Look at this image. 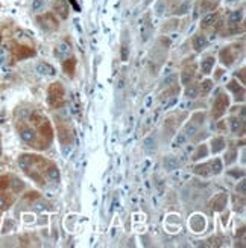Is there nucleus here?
<instances>
[{"label":"nucleus","instance_id":"obj_1","mask_svg":"<svg viewBox=\"0 0 246 248\" xmlns=\"http://www.w3.org/2000/svg\"><path fill=\"white\" fill-rule=\"evenodd\" d=\"M55 54H56V57H59V58H65V57L70 54V46H68L67 43H61V44L56 47Z\"/></svg>","mask_w":246,"mask_h":248},{"label":"nucleus","instance_id":"obj_2","mask_svg":"<svg viewBox=\"0 0 246 248\" xmlns=\"http://www.w3.org/2000/svg\"><path fill=\"white\" fill-rule=\"evenodd\" d=\"M37 72L38 73H41V75H53L55 73V70H53V67L52 66H49V64H38L37 66Z\"/></svg>","mask_w":246,"mask_h":248},{"label":"nucleus","instance_id":"obj_3","mask_svg":"<svg viewBox=\"0 0 246 248\" xmlns=\"http://www.w3.org/2000/svg\"><path fill=\"white\" fill-rule=\"evenodd\" d=\"M164 167H166V170H175L176 167H178V160L175 158V157H167L166 160H164Z\"/></svg>","mask_w":246,"mask_h":248},{"label":"nucleus","instance_id":"obj_4","mask_svg":"<svg viewBox=\"0 0 246 248\" xmlns=\"http://www.w3.org/2000/svg\"><path fill=\"white\" fill-rule=\"evenodd\" d=\"M193 46H194V49H196V51H202V49L207 46V40H205L202 35H198V37H194Z\"/></svg>","mask_w":246,"mask_h":248},{"label":"nucleus","instance_id":"obj_5","mask_svg":"<svg viewBox=\"0 0 246 248\" xmlns=\"http://www.w3.org/2000/svg\"><path fill=\"white\" fill-rule=\"evenodd\" d=\"M213 66H214V58H207V60H204V61H202L201 69H202V72H204V73H210V72H211V69H213Z\"/></svg>","mask_w":246,"mask_h":248},{"label":"nucleus","instance_id":"obj_6","mask_svg":"<svg viewBox=\"0 0 246 248\" xmlns=\"http://www.w3.org/2000/svg\"><path fill=\"white\" fill-rule=\"evenodd\" d=\"M144 149L149 151V152H152V151L155 149V139H154V137H147V139L144 140Z\"/></svg>","mask_w":246,"mask_h":248},{"label":"nucleus","instance_id":"obj_7","mask_svg":"<svg viewBox=\"0 0 246 248\" xmlns=\"http://www.w3.org/2000/svg\"><path fill=\"white\" fill-rule=\"evenodd\" d=\"M20 136H21V139H23L24 142H32L34 137H35V134H34L32 130H24V131H21Z\"/></svg>","mask_w":246,"mask_h":248},{"label":"nucleus","instance_id":"obj_8","mask_svg":"<svg viewBox=\"0 0 246 248\" xmlns=\"http://www.w3.org/2000/svg\"><path fill=\"white\" fill-rule=\"evenodd\" d=\"M47 175H49V178H50V180L58 181V180H59V170H58L56 167H49Z\"/></svg>","mask_w":246,"mask_h":248},{"label":"nucleus","instance_id":"obj_9","mask_svg":"<svg viewBox=\"0 0 246 248\" xmlns=\"http://www.w3.org/2000/svg\"><path fill=\"white\" fill-rule=\"evenodd\" d=\"M214 21H216V15H213V14L205 15V17L202 18V26L208 28V26H211V24H214Z\"/></svg>","mask_w":246,"mask_h":248},{"label":"nucleus","instance_id":"obj_10","mask_svg":"<svg viewBox=\"0 0 246 248\" xmlns=\"http://www.w3.org/2000/svg\"><path fill=\"white\" fill-rule=\"evenodd\" d=\"M190 2H184L179 8H178V11H176V14H179V15H182V14H187L188 11H190Z\"/></svg>","mask_w":246,"mask_h":248},{"label":"nucleus","instance_id":"obj_11","mask_svg":"<svg viewBox=\"0 0 246 248\" xmlns=\"http://www.w3.org/2000/svg\"><path fill=\"white\" fill-rule=\"evenodd\" d=\"M185 140H187V136H185V134H182V133H179V134L175 137L173 145H175V146H181V145H184V143H185Z\"/></svg>","mask_w":246,"mask_h":248},{"label":"nucleus","instance_id":"obj_12","mask_svg":"<svg viewBox=\"0 0 246 248\" xmlns=\"http://www.w3.org/2000/svg\"><path fill=\"white\" fill-rule=\"evenodd\" d=\"M240 128H242V120H238V119H232V120H231V130H232L234 133H237Z\"/></svg>","mask_w":246,"mask_h":248},{"label":"nucleus","instance_id":"obj_13","mask_svg":"<svg viewBox=\"0 0 246 248\" xmlns=\"http://www.w3.org/2000/svg\"><path fill=\"white\" fill-rule=\"evenodd\" d=\"M18 166H20L21 169H28V166H29V158H28V155H23V157L18 160Z\"/></svg>","mask_w":246,"mask_h":248},{"label":"nucleus","instance_id":"obj_14","mask_svg":"<svg viewBox=\"0 0 246 248\" xmlns=\"http://www.w3.org/2000/svg\"><path fill=\"white\" fill-rule=\"evenodd\" d=\"M44 6V2H43V0H34V2H32V11H40L41 8Z\"/></svg>","mask_w":246,"mask_h":248},{"label":"nucleus","instance_id":"obj_15","mask_svg":"<svg viewBox=\"0 0 246 248\" xmlns=\"http://www.w3.org/2000/svg\"><path fill=\"white\" fill-rule=\"evenodd\" d=\"M240 18H242V12L236 11V12H232V14H231L230 21H231V23H237V21H240Z\"/></svg>","mask_w":246,"mask_h":248},{"label":"nucleus","instance_id":"obj_16","mask_svg":"<svg viewBox=\"0 0 246 248\" xmlns=\"http://www.w3.org/2000/svg\"><path fill=\"white\" fill-rule=\"evenodd\" d=\"M211 87H213V82H211V81H208V79L204 81V82H202V93H208V91L211 90Z\"/></svg>","mask_w":246,"mask_h":248},{"label":"nucleus","instance_id":"obj_17","mask_svg":"<svg viewBox=\"0 0 246 248\" xmlns=\"http://www.w3.org/2000/svg\"><path fill=\"white\" fill-rule=\"evenodd\" d=\"M196 131H198V128H196L194 125H188V127H187V130H185V133H187L185 136H190V137H191V136H194V134H196Z\"/></svg>","mask_w":246,"mask_h":248},{"label":"nucleus","instance_id":"obj_18","mask_svg":"<svg viewBox=\"0 0 246 248\" xmlns=\"http://www.w3.org/2000/svg\"><path fill=\"white\" fill-rule=\"evenodd\" d=\"M175 81H176V76H175V75H170V76L164 78V84H166V85H172Z\"/></svg>","mask_w":246,"mask_h":248},{"label":"nucleus","instance_id":"obj_19","mask_svg":"<svg viewBox=\"0 0 246 248\" xmlns=\"http://www.w3.org/2000/svg\"><path fill=\"white\" fill-rule=\"evenodd\" d=\"M187 96H188V97H196V96H198V90H196L194 87H190V88L187 90Z\"/></svg>","mask_w":246,"mask_h":248},{"label":"nucleus","instance_id":"obj_20","mask_svg":"<svg viewBox=\"0 0 246 248\" xmlns=\"http://www.w3.org/2000/svg\"><path fill=\"white\" fill-rule=\"evenodd\" d=\"M244 190H246V183H244V181H240V184L237 186V192L244 193Z\"/></svg>","mask_w":246,"mask_h":248},{"label":"nucleus","instance_id":"obj_21","mask_svg":"<svg viewBox=\"0 0 246 248\" xmlns=\"http://www.w3.org/2000/svg\"><path fill=\"white\" fill-rule=\"evenodd\" d=\"M163 9H164V3H163V2H158V5H157V12H158V14H161V12H163Z\"/></svg>","mask_w":246,"mask_h":248},{"label":"nucleus","instance_id":"obj_22","mask_svg":"<svg viewBox=\"0 0 246 248\" xmlns=\"http://www.w3.org/2000/svg\"><path fill=\"white\" fill-rule=\"evenodd\" d=\"M190 75H188V73H184V75H182V84H187L188 81H190Z\"/></svg>","mask_w":246,"mask_h":248},{"label":"nucleus","instance_id":"obj_23","mask_svg":"<svg viewBox=\"0 0 246 248\" xmlns=\"http://www.w3.org/2000/svg\"><path fill=\"white\" fill-rule=\"evenodd\" d=\"M12 184H14V187H15V189H21V187H23V184H21L18 180H14V183H12Z\"/></svg>","mask_w":246,"mask_h":248},{"label":"nucleus","instance_id":"obj_24","mask_svg":"<svg viewBox=\"0 0 246 248\" xmlns=\"http://www.w3.org/2000/svg\"><path fill=\"white\" fill-rule=\"evenodd\" d=\"M6 207V201H5V198L0 196V209H5Z\"/></svg>","mask_w":246,"mask_h":248}]
</instances>
